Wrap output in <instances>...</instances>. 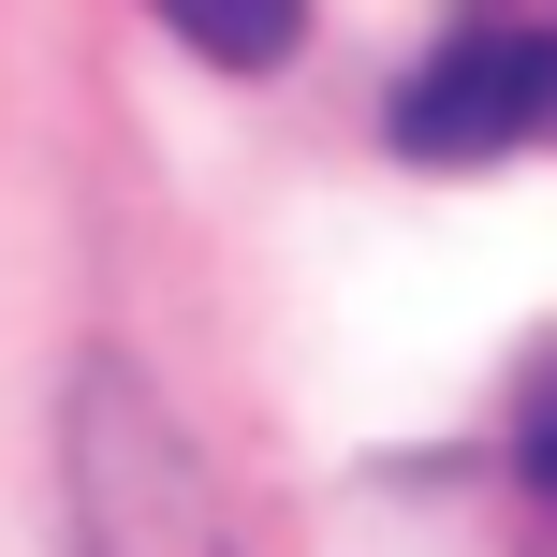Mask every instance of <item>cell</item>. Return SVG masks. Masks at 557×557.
<instances>
[{
	"instance_id": "obj_1",
	"label": "cell",
	"mask_w": 557,
	"mask_h": 557,
	"mask_svg": "<svg viewBox=\"0 0 557 557\" xmlns=\"http://www.w3.org/2000/svg\"><path fill=\"white\" fill-rule=\"evenodd\" d=\"M74 557H235L191 425H176L117 352L74 382Z\"/></svg>"
},
{
	"instance_id": "obj_2",
	"label": "cell",
	"mask_w": 557,
	"mask_h": 557,
	"mask_svg": "<svg viewBox=\"0 0 557 557\" xmlns=\"http://www.w3.org/2000/svg\"><path fill=\"white\" fill-rule=\"evenodd\" d=\"M382 133L411 147V162H513V147H543L557 133V29H513V15L455 29V45L382 103Z\"/></svg>"
},
{
	"instance_id": "obj_3",
	"label": "cell",
	"mask_w": 557,
	"mask_h": 557,
	"mask_svg": "<svg viewBox=\"0 0 557 557\" xmlns=\"http://www.w3.org/2000/svg\"><path fill=\"white\" fill-rule=\"evenodd\" d=\"M147 15L191 59H221V74H278V59L308 45V0H147Z\"/></svg>"
},
{
	"instance_id": "obj_4",
	"label": "cell",
	"mask_w": 557,
	"mask_h": 557,
	"mask_svg": "<svg viewBox=\"0 0 557 557\" xmlns=\"http://www.w3.org/2000/svg\"><path fill=\"white\" fill-rule=\"evenodd\" d=\"M513 470H529L543 499H557V352L529 367V396H513Z\"/></svg>"
}]
</instances>
